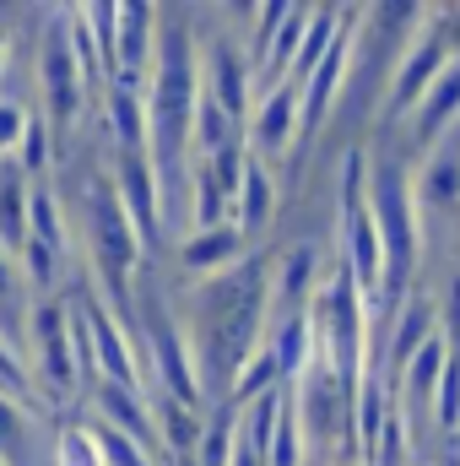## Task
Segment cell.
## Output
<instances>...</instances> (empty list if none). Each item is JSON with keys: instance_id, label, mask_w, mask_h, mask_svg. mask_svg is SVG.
I'll use <instances>...</instances> for the list:
<instances>
[{"instance_id": "6da1fadb", "label": "cell", "mask_w": 460, "mask_h": 466, "mask_svg": "<svg viewBox=\"0 0 460 466\" xmlns=\"http://www.w3.org/2000/svg\"><path fill=\"white\" fill-rule=\"evenodd\" d=\"M428 16L434 11H423V5H368L363 11L357 44H352V60H346L342 98H336V115H331L342 130H363L374 115H385L390 82H395L412 38L428 27Z\"/></svg>"}, {"instance_id": "7a4b0ae2", "label": "cell", "mask_w": 460, "mask_h": 466, "mask_svg": "<svg viewBox=\"0 0 460 466\" xmlns=\"http://www.w3.org/2000/svg\"><path fill=\"white\" fill-rule=\"evenodd\" d=\"M22 369L33 380L38 407H65L82 396L76 374V342H71V304L60 299H33L27 326H22Z\"/></svg>"}, {"instance_id": "3957f363", "label": "cell", "mask_w": 460, "mask_h": 466, "mask_svg": "<svg viewBox=\"0 0 460 466\" xmlns=\"http://www.w3.org/2000/svg\"><path fill=\"white\" fill-rule=\"evenodd\" d=\"M16 266H22L27 299H60V282L71 277V218H65V201H60L55 185H38L33 190L27 244H22Z\"/></svg>"}, {"instance_id": "277c9868", "label": "cell", "mask_w": 460, "mask_h": 466, "mask_svg": "<svg viewBox=\"0 0 460 466\" xmlns=\"http://www.w3.org/2000/svg\"><path fill=\"white\" fill-rule=\"evenodd\" d=\"M217 16V11H212ZM201 38V98H212L223 115L244 130L249 109H255V60H249V38H238L223 27L217 16V33H195Z\"/></svg>"}, {"instance_id": "5b68a950", "label": "cell", "mask_w": 460, "mask_h": 466, "mask_svg": "<svg viewBox=\"0 0 460 466\" xmlns=\"http://www.w3.org/2000/svg\"><path fill=\"white\" fill-rule=\"evenodd\" d=\"M298 104H304V93L293 82H276V87L255 93V109H249V125H244V147L271 174H276L282 157L298 152Z\"/></svg>"}, {"instance_id": "8992f818", "label": "cell", "mask_w": 460, "mask_h": 466, "mask_svg": "<svg viewBox=\"0 0 460 466\" xmlns=\"http://www.w3.org/2000/svg\"><path fill=\"white\" fill-rule=\"evenodd\" d=\"M455 55H450V44H445V33H439V22L428 16V27L412 38V49H406V60H401V71H395V82H390V98H385V115L379 125L385 130H395L401 119L412 115L423 98H428V87L445 76V66H450Z\"/></svg>"}, {"instance_id": "52a82bcc", "label": "cell", "mask_w": 460, "mask_h": 466, "mask_svg": "<svg viewBox=\"0 0 460 466\" xmlns=\"http://www.w3.org/2000/svg\"><path fill=\"white\" fill-rule=\"evenodd\" d=\"M244 255H249V244H244V233L233 228V223H223V228H195L174 244V266H179L185 282H206V277L238 266Z\"/></svg>"}, {"instance_id": "ba28073f", "label": "cell", "mask_w": 460, "mask_h": 466, "mask_svg": "<svg viewBox=\"0 0 460 466\" xmlns=\"http://www.w3.org/2000/svg\"><path fill=\"white\" fill-rule=\"evenodd\" d=\"M271 223H276V174L249 157L244 185H238V207H233V228L244 233L249 249H260V238L271 233Z\"/></svg>"}, {"instance_id": "9c48e42d", "label": "cell", "mask_w": 460, "mask_h": 466, "mask_svg": "<svg viewBox=\"0 0 460 466\" xmlns=\"http://www.w3.org/2000/svg\"><path fill=\"white\" fill-rule=\"evenodd\" d=\"M157 55V5H119V71L115 76H141L152 71Z\"/></svg>"}, {"instance_id": "30bf717a", "label": "cell", "mask_w": 460, "mask_h": 466, "mask_svg": "<svg viewBox=\"0 0 460 466\" xmlns=\"http://www.w3.org/2000/svg\"><path fill=\"white\" fill-rule=\"evenodd\" d=\"M27 207H33V179L22 163H0V249L22 255L27 244Z\"/></svg>"}, {"instance_id": "8fae6325", "label": "cell", "mask_w": 460, "mask_h": 466, "mask_svg": "<svg viewBox=\"0 0 460 466\" xmlns=\"http://www.w3.org/2000/svg\"><path fill=\"white\" fill-rule=\"evenodd\" d=\"M33 407H22V401H11L5 390H0V461L5 466H22L27 461V451H33Z\"/></svg>"}, {"instance_id": "7c38bea8", "label": "cell", "mask_w": 460, "mask_h": 466, "mask_svg": "<svg viewBox=\"0 0 460 466\" xmlns=\"http://www.w3.org/2000/svg\"><path fill=\"white\" fill-rule=\"evenodd\" d=\"M49 466H104L98 445H93V429H87V423H65V429H55Z\"/></svg>"}, {"instance_id": "4fadbf2b", "label": "cell", "mask_w": 460, "mask_h": 466, "mask_svg": "<svg viewBox=\"0 0 460 466\" xmlns=\"http://www.w3.org/2000/svg\"><path fill=\"white\" fill-rule=\"evenodd\" d=\"M27 119H33L27 104H16L11 93H0V163H16L22 136H27Z\"/></svg>"}, {"instance_id": "5bb4252c", "label": "cell", "mask_w": 460, "mask_h": 466, "mask_svg": "<svg viewBox=\"0 0 460 466\" xmlns=\"http://www.w3.org/2000/svg\"><path fill=\"white\" fill-rule=\"evenodd\" d=\"M439 337H445L450 358H460V260L445 282V299H439Z\"/></svg>"}, {"instance_id": "9a60e30c", "label": "cell", "mask_w": 460, "mask_h": 466, "mask_svg": "<svg viewBox=\"0 0 460 466\" xmlns=\"http://www.w3.org/2000/svg\"><path fill=\"white\" fill-rule=\"evenodd\" d=\"M428 466H460V445H445L439 456H428Z\"/></svg>"}, {"instance_id": "2e32d148", "label": "cell", "mask_w": 460, "mask_h": 466, "mask_svg": "<svg viewBox=\"0 0 460 466\" xmlns=\"http://www.w3.org/2000/svg\"><path fill=\"white\" fill-rule=\"evenodd\" d=\"M5 66H11V33H0V76H5Z\"/></svg>"}, {"instance_id": "e0dca14e", "label": "cell", "mask_w": 460, "mask_h": 466, "mask_svg": "<svg viewBox=\"0 0 460 466\" xmlns=\"http://www.w3.org/2000/svg\"><path fill=\"white\" fill-rule=\"evenodd\" d=\"M0 466H5V461H0Z\"/></svg>"}]
</instances>
